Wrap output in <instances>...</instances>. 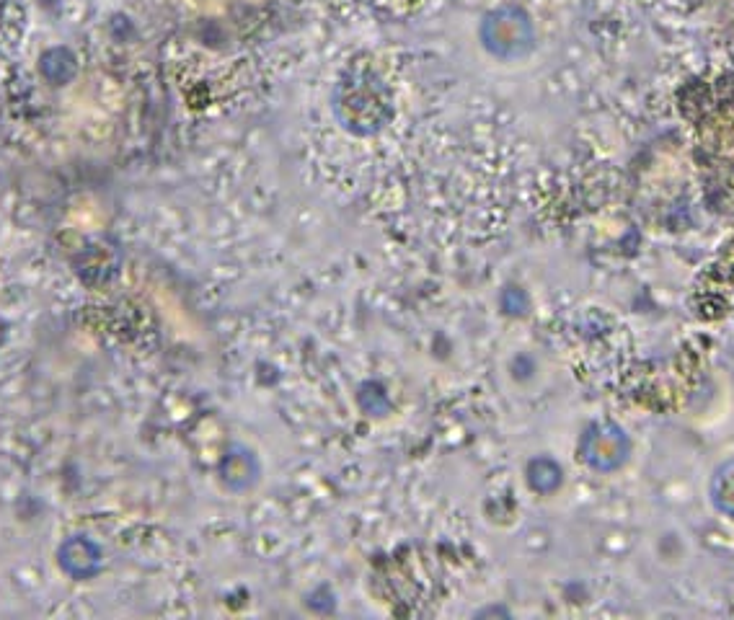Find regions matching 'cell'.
Returning a JSON list of instances; mask_svg holds the SVG:
<instances>
[{
    "mask_svg": "<svg viewBox=\"0 0 734 620\" xmlns=\"http://www.w3.org/2000/svg\"><path fill=\"white\" fill-rule=\"evenodd\" d=\"M629 455V437L616 424H592L579 440V458L598 473L618 471L629 460Z\"/></svg>",
    "mask_w": 734,
    "mask_h": 620,
    "instance_id": "cell-1",
    "label": "cell"
},
{
    "mask_svg": "<svg viewBox=\"0 0 734 620\" xmlns=\"http://www.w3.org/2000/svg\"><path fill=\"white\" fill-rule=\"evenodd\" d=\"M709 499L724 517L734 520V458L724 460L709 481Z\"/></svg>",
    "mask_w": 734,
    "mask_h": 620,
    "instance_id": "cell-2",
    "label": "cell"
},
{
    "mask_svg": "<svg viewBox=\"0 0 734 620\" xmlns=\"http://www.w3.org/2000/svg\"><path fill=\"white\" fill-rule=\"evenodd\" d=\"M564 481V473H561L559 463L551 458H535L528 465V484L530 489L538 491V494H554L556 489Z\"/></svg>",
    "mask_w": 734,
    "mask_h": 620,
    "instance_id": "cell-3",
    "label": "cell"
},
{
    "mask_svg": "<svg viewBox=\"0 0 734 620\" xmlns=\"http://www.w3.org/2000/svg\"><path fill=\"white\" fill-rule=\"evenodd\" d=\"M68 556L70 558H65V566L73 574H94L96 566H99V551L88 540H73L68 546Z\"/></svg>",
    "mask_w": 734,
    "mask_h": 620,
    "instance_id": "cell-4",
    "label": "cell"
}]
</instances>
